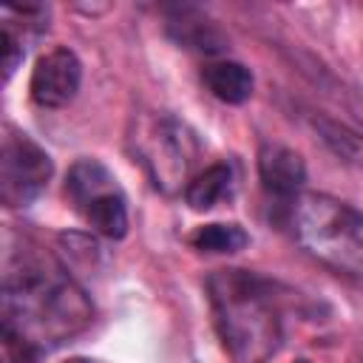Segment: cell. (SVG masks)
Segmentation results:
<instances>
[{
    "instance_id": "30bf717a",
    "label": "cell",
    "mask_w": 363,
    "mask_h": 363,
    "mask_svg": "<svg viewBox=\"0 0 363 363\" xmlns=\"http://www.w3.org/2000/svg\"><path fill=\"white\" fill-rule=\"evenodd\" d=\"M235 187V176L233 167L227 162H216L210 167H204L199 176H193L184 187V199L193 210H210L218 201L230 199Z\"/></svg>"
},
{
    "instance_id": "ba28073f",
    "label": "cell",
    "mask_w": 363,
    "mask_h": 363,
    "mask_svg": "<svg viewBox=\"0 0 363 363\" xmlns=\"http://www.w3.org/2000/svg\"><path fill=\"white\" fill-rule=\"evenodd\" d=\"M258 176L269 196L281 201L298 199L303 182H306V164L303 156L281 142H267L258 150Z\"/></svg>"
},
{
    "instance_id": "277c9868",
    "label": "cell",
    "mask_w": 363,
    "mask_h": 363,
    "mask_svg": "<svg viewBox=\"0 0 363 363\" xmlns=\"http://www.w3.org/2000/svg\"><path fill=\"white\" fill-rule=\"evenodd\" d=\"M65 196L74 210L105 238H125L128 207L116 176L99 159H79L65 176Z\"/></svg>"
},
{
    "instance_id": "7c38bea8",
    "label": "cell",
    "mask_w": 363,
    "mask_h": 363,
    "mask_svg": "<svg viewBox=\"0 0 363 363\" xmlns=\"http://www.w3.org/2000/svg\"><path fill=\"white\" fill-rule=\"evenodd\" d=\"M312 125H315L318 136L323 139V145H326L337 159H343L346 164H354L357 170H363V136H360V133H354L352 128H346V125H340V122L323 119V116H318Z\"/></svg>"
},
{
    "instance_id": "5bb4252c",
    "label": "cell",
    "mask_w": 363,
    "mask_h": 363,
    "mask_svg": "<svg viewBox=\"0 0 363 363\" xmlns=\"http://www.w3.org/2000/svg\"><path fill=\"white\" fill-rule=\"evenodd\" d=\"M0 40H3V77L11 79V74L17 71V65H20L23 57H26V48H23V31L17 34L14 26H11L9 20H3V34H0Z\"/></svg>"
},
{
    "instance_id": "7a4b0ae2",
    "label": "cell",
    "mask_w": 363,
    "mask_h": 363,
    "mask_svg": "<svg viewBox=\"0 0 363 363\" xmlns=\"http://www.w3.org/2000/svg\"><path fill=\"white\" fill-rule=\"evenodd\" d=\"M207 292L216 332L233 363H269L284 340L269 281L247 269H216Z\"/></svg>"
},
{
    "instance_id": "8fae6325",
    "label": "cell",
    "mask_w": 363,
    "mask_h": 363,
    "mask_svg": "<svg viewBox=\"0 0 363 363\" xmlns=\"http://www.w3.org/2000/svg\"><path fill=\"white\" fill-rule=\"evenodd\" d=\"M190 244L201 252H216V255H230V252H241L250 244V235L241 224H204L190 235Z\"/></svg>"
},
{
    "instance_id": "4fadbf2b",
    "label": "cell",
    "mask_w": 363,
    "mask_h": 363,
    "mask_svg": "<svg viewBox=\"0 0 363 363\" xmlns=\"http://www.w3.org/2000/svg\"><path fill=\"white\" fill-rule=\"evenodd\" d=\"M170 34L176 37L179 45L184 48H199V51H218L221 48V34L201 17H193V11L182 9L170 23H167Z\"/></svg>"
},
{
    "instance_id": "2e32d148",
    "label": "cell",
    "mask_w": 363,
    "mask_h": 363,
    "mask_svg": "<svg viewBox=\"0 0 363 363\" xmlns=\"http://www.w3.org/2000/svg\"><path fill=\"white\" fill-rule=\"evenodd\" d=\"M295 363H312V360H303V357H301V360H295Z\"/></svg>"
},
{
    "instance_id": "3957f363",
    "label": "cell",
    "mask_w": 363,
    "mask_h": 363,
    "mask_svg": "<svg viewBox=\"0 0 363 363\" xmlns=\"http://www.w3.org/2000/svg\"><path fill=\"white\" fill-rule=\"evenodd\" d=\"M292 233L323 267L363 278V213L329 193H301L292 201Z\"/></svg>"
},
{
    "instance_id": "52a82bcc",
    "label": "cell",
    "mask_w": 363,
    "mask_h": 363,
    "mask_svg": "<svg viewBox=\"0 0 363 363\" xmlns=\"http://www.w3.org/2000/svg\"><path fill=\"white\" fill-rule=\"evenodd\" d=\"M82 82V62L71 48H51L45 51L31 71L28 94L40 108H65Z\"/></svg>"
},
{
    "instance_id": "6da1fadb",
    "label": "cell",
    "mask_w": 363,
    "mask_h": 363,
    "mask_svg": "<svg viewBox=\"0 0 363 363\" xmlns=\"http://www.w3.org/2000/svg\"><path fill=\"white\" fill-rule=\"evenodd\" d=\"M94 303L68 269L40 250H20L3 275V337L43 354L88 329Z\"/></svg>"
},
{
    "instance_id": "5b68a950",
    "label": "cell",
    "mask_w": 363,
    "mask_h": 363,
    "mask_svg": "<svg viewBox=\"0 0 363 363\" xmlns=\"http://www.w3.org/2000/svg\"><path fill=\"white\" fill-rule=\"evenodd\" d=\"M136 147L153 184L164 193H173L187 182L190 164L199 153L196 136L173 116L147 119L136 136Z\"/></svg>"
},
{
    "instance_id": "9c48e42d",
    "label": "cell",
    "mask_w": 363,
    "mask_h": 363,
    "mask_svg": "<svg viewBox=\"0 0 363 363\" xmlns=\"http://www.w3.org/2000/svg\"><path fill=\"white\" fill-rule=\"evenodd\" d=\"M201 79H204V88L227 102V105H241L252 96V88H255V79H252V71L235 60H221V62H210L204 65L201 71Z\"/></svg>"
},
{
    "instance_id": "8992f818",
    "label": "cell",
    "mask_w": 363,
    "mask_h": 363,
    "mask_svg": "<svg viewBox=\"0 0 363 363\" xmlns=\"http://www.w3.org/2000/svg\"><path fill=\"white\" fill-rule=\"evenodd\" d=\"M54 176L51 156L20 130L6 128L0 147V199L6 207H28Z\"/></svg>"
},
{
    "instance_id": "9a60e30c",
    "label": "cell",
    "mask_w": 363,
    "mask_h": 363,
    "mask_svg": "<svg viewBox=\"0 0 363 363\" xmlns=\"http://www.w3.org/2000/svg\"><path fill=\"white\" fill-rule=\"evenodd\" d=\"M65 363H94V360H88V357H71V360H65Z\"/></svg>"
}]
</instances>
